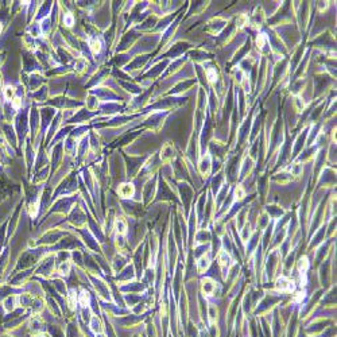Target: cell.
<instances>
[{
	"label": "cell",
	"mask_w": 337,
	"mask_h": 337,
	"mask_svg": "<svg viewBox=\"0 0 337 337\" xmlns=\"http://www.w3.org/2000/svg\"><path fill=\"white\" fill-rule=\"evenodd\" d=\"M66 22H68V26H72V23H73V18H72L70 15H69L68 18H66Z\"/></svg>",
	"instance_id": "cell-6"
},
{
	"label": "cell",
	"mask_w": 337,
	"mask_h": 337,
	"mask_svg": "<svg viewBox=\"0 0 337 337\" xmlns=\"http://www.w3.org/2000/svg\"><path fill=\"white\" fill-rule=\"evenodd\" d=\"M14 93H15V91H14V88H12V87H7L6 89H4V97H6L7 100H11L12 101Z\"/></svg>",
	"instance_id": "cell-3"
},
{
	"label": "cell",
	"mask_w": 337,
	"mask_h": 337,
	"mask_svg": "<svg viewBox=\"0 0 337 337\" xmlns=\"http://www.w3.org/2000/svg\"><path fill=\"white\" fill-rule=\"evenodd\" d=\"M2 84H3V80H2V73H0V88H2Z\"/></svg>",
	"instance_id": "cell-8"
},
{
	"label": "cell",
	"mask_w": 337,
	"mask_h": 337,
	"mask_svg": "<svg viewBox=\"0 0 337 337\" xmlns=\"http://www.w3.org/2000/svg\"><path fill=\"white\" fill-rule=\"evenodd\" d=\"M119 194L124 198H128L133 194V186L131 184H123L119 188Z\"/></svg>",
	"instance_id": "cell-1"
},
{
	"label": "cell",
	"mask_w": 337,
	"mask_h": 337,
	"mask_svg": "<svg viewBox=\"0 0 337 337\" xmlns=\"http://www.w3.org/2000/svg\"><path fill=\"white\" fill-rule=\"evenodd\" d=\"M299 269H301L302 271L307 269V260H306V258L301 259V262H299Z\"/></svg>",
	"instance_id": "cell-5"
},
{
	"label": "cell",
	"mask_w": 337,
	"mask_h": 337,
	"mask_svg": "<svg viewBox=\"0 0 337 337\" xmlns=\"http://www.w3.org/2000/svg\"><path fill=\"white\" fill-rule=\"evenodd\" d=\"M89 44H91V49H92V51H93V53H99V51H100V49H101L100 40H97V39H91Z\"/></svg>",
	"instance_id": "cell-2"
},
{
	"label": "cell",
	"mask_w": 337,
	"mask_h": 337,
	"mask_svg": "<svg viewBox=\"0 0 337 337\" xmlns=\"http://www.w3.org/2000/svg\"><path fill=\"white\" fill-rule=\"evenodd\" d=\"M0 31H2V26H0Z\"/></svg>",
	"instance_id": "cell-9"
},
{
	"label": "cell",
	"mask_w": 337,
	"mask_h": 337,
	"mask_svg": "<svg viewBox=\"0 0 337 337\" xmlns=\"http://www.w3.org/2000/svg\"><path fill=\"white\" fill-rule=\"evenodd\" d=\"M88 295L87 293H82V295H81V298H80V302H81V305H84V306H87V303H88Z\"/></svg>",
	"instance_id": "cell-4"
},
{
	"label": "cell",
	"mask_w": 337,
	"mask_h": 337,
	"mask_svg": "<svg viewBox=\"0 0 337 337\" xmlns=\"http://www.w3.org/2000/svg\"><path fill=\"white\" fill-rule=\"evenodd\" d=\"M20 105V101H19V99H14V107L15 108H18Z\"/></svg>",
	"instance_id": "cell-7"
}]
</instances>
